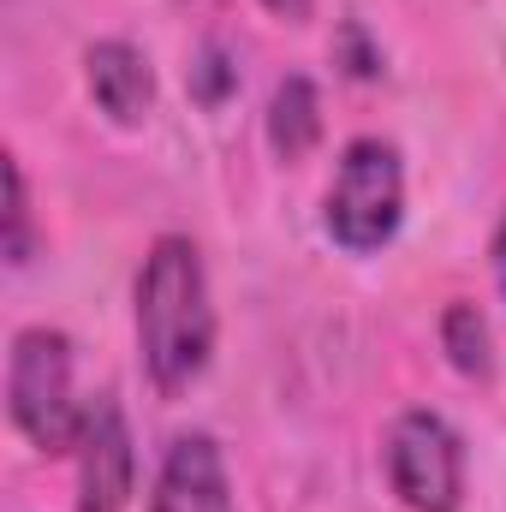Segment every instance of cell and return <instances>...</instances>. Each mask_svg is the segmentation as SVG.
<instances>
[{
  "label": "cell",
  "instance_id": "cell-1",
  "mask_svg": "<svg viewBox=\"0 0 506 512\" xmlns=\"http://www.w3.org/2000/svg\"><path fill=\"white\" fill-rule=\"evenodd\" d=\"M131 322L143 370L161 393H185L215 358V298L203 251L185 233H161L131 286Z\"/></svg>",
  "mask_w": 506,
  "mask_h": 512
},
{
  "label": "cell",
  "instance_id": "cell-2",
  "mask_svg": "<svg viewBox=\"0 0 506 512\" xmlns=\"http://www.w3.org/2000/svg\"><path fill=\"white\" fill-rule=\"evenodd\" d=\"M72 340L60 328H18L6 352V417L36 453H72L84 429V399L72 382Z\"/></svg>",
  "mask_w": 506,
  "mask_h": 512
},
{
  "label": "cell",
  "instance_id": "cell-3",
  "mask_svg": "<svg viewBox=\"0 0 506 512\" xmlns=\"http://www.w3.org/2000/svg\"><path fill=\"white\" fill-rule=\"evenodd\" d=\"M405 221V161L387 137H352L322 197V227L340 251H381Z\"/></svg>",
  "mask_w": 506,
  "mask_h": 512
},
{
  "label": "cell",
  "instance_id": "cell-4",
  "mask_svg": "<svg viewBox=\"0 0 506 512\" xmlns=\"http://www.w3.org/2000/svg\"><path fill=\"white\" fill-rule=\"evenodd\" d=\"M381 465H387L393 495L411 512H459L465 507V441H459V429L441 411H429V405L399 411L387 423Z\"/></svg>",
  "mask_w": 506,
  "mask_h": 512
},
{
  "label": "cell",
  "instance_id": "cell-5",
  "mask_svg": "<svg viewBox=\"0 0 506 512\" xmlns=\"http://www.w3.org/2000/svg\"><path fill=\"white\" fill-rule=\"evenodd\" d=\"M78 512H126L137 495V453H131L126 411L96 393L78 429Z\"/></svg>",
  "mask_w": 506,
  "mask_h": 512
},
{
  "label": "cell",
  "instance_id": "cell-6",
  "mask_svg": "<svg viewBox=\"0 0 506 512\" xmlns=\"http://www.w3.org/2000/svg\"><path fill=\"white\" fill-rule=\"evenodd\" d=\"M149 512H239L233 507V477H227V453L215 435L191 429L173 435L155 483H149Z\"/></svg>",
  "mask_w": 506,
  "mask_h": 512
},
{
  "label": "cell",
  "instance_id": "cell-7",
  "mask_svg": "<svg viewBox=\"0 0 506 512\" xmlns=\"http://www.w3.org/2000/svg\"><path fill=\"white\" fill-rule=\"evenodd\" d=\"M84 84L96 96V108L114 120V126H143L149 108H155V72H149V54L126 42V36H108L84 54Z\"/></svg>",
  "mask_w": 506,
  "mask_h": 512
},
{
  "label": "cell",
  "instance_id": "cell-8",
  "mask_svg": "<svg viewBox=\"0 0 506 512\" xmlns=\"http://www.w3.org/2000/svg\"><path fill=\"white\" fill-rule=\"evenodd\" d=\"M322 137V96L304 72L280 78L274 84V102H268V143L280 161H304Z\"/></svg>",
  "mask_w": 506,
  "mask_h": 512
},
{
  "label": "cell",
  "instance_id": "cell-9",
  "mask_svg": "<svg viewBox=\"0 0 506 512\" xmlns=\"http://www.w3.org/2000/svg\"><path fill=\"white\" fill-rule=\"evenodd\" d=\"M441 346H447V358H453L459 376H471V382L495 376V334H489V316L477 304L459 298V304L441 310Z\"/></svg>",
  "mask_w": 506,
  "mask_h": 512
},
{
  "label": "cell",
  "instance_id": "cell-10",
  "mask_svg": "<svg viewBox=\"0 0 506 512\" xmlns=\"http://www.w3.org/2000/svg\"><path fill=\"white\" fill-rule=\"evenodd\" d=\"M36 256V233H30V191H24V167L18 155H6V262L24 268Z\"/></svg>",
  "mask_w": 506,
  "mask_h": 512
},
{
  "label": "cell",
  "instance_id": "cell-11",
  "mask_svg": "<svg viewBox=\"0 0 506 512\" xmlns=\"http://www.w3.org/2000/svg\"><path fill=\"white\" fill-rule=\"evenodd\" d=\"M191 84H197V96H203V102H221V96L239 84V72L227 66V54H221V48H203V60L191 66Z\"/></svg>",
  "mask_w": 506,
  "mask_h": 512
},
{
  "label": "cell",
  "instance_id": "cell-12",
  "mask_svg": "<svg viewBox=\"0 0 506 512\" xmlns=\"http://www.w3.org/2000/svg\"><path fill=\"white\" fill-rule=\"evenodd\" d=\"M489 262H495V286L506 298V209H501V227H495V245H489Z\"/></svg>",
  "mask_w": 506,
  "mask_h": 512
},
{
  "label": "cell",
  "instance_id": "cell-13",
  "mask_svg": "<svg viewBox=\"0 0 506 512\" xmlns=\"http://www.w3.org/2000/svg\"><path fill=\"white\" fill-rule=\"evenodd\" d=\"M262 6H268V12H274V18H286V24H304V18H310V6H316V0H262Z\"/></svg>",
  "mask_w": 506,
  "mask_h": 512
}]
</instances>
